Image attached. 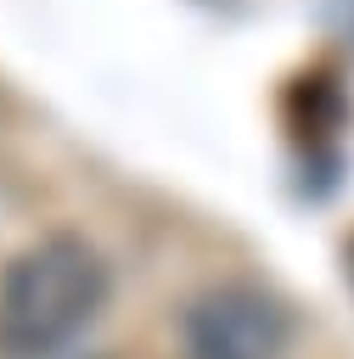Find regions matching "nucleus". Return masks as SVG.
Segmentation results:
<instances>
[{"label":"nucleus","mask_w":354,"mask_h":359,"mask_svg":"<svg viewBox=\"0 0 354 359\" xmlns=\"http://www.w3.org/2000/svg\"><path fill=\"white\" fill-rule=\"evenodd\" d=\"M101 297V252L79 236H45L0 275V348L11 359H45L96 320Z\"/></svg>","instance_id":"1"},{"label":"nucleus","mask_w":354,"mask_h":359,"mask_svg":"<svg viewBox=\"0 0 354 359\" xmlns=\"http://www.w3.org/2000/svg\"><path fill=\"white\" fill-rule=\"evenodd\" d=\"M287 309L258 286H214L185 309V359H281Z\"/></svg>","instance_id":"2"}]
</instances>
